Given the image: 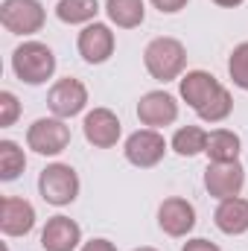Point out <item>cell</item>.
I'll return each instance as SVG.
<instances>
[{
    "mask_svg": "<svg viewBox=\"0 0 248 251\" xmlns=\"http://www.w3.org/2000/svg\"><path fill=\"white\" fill-rule=\"evenodd\" d=\"M47 12L38 0H3L0 3V24L12 35H35L44 29Z\"/></svg>",
    "mask_w": 248,
    "mask_h": 251,
    "instance_id": "277c9868",
    "label": "cell"
},
{
    "mask_svg": "<svg viewBox=\"0 0 248 251\" xmlns=\"http://www.w3.org/2000/svg\"><path fill=\"white\" fill-rule=\"evenodd\" d=\"M12 70L24 85H44L56 73V53L44 41H24L12 53Z\"/></svg>",
    "mask_w": 248,
    "mask_h": 251,
    "instance_id": "7a4b0ae2",
    "label": "cell"
},
{
    "mask_svg": "<svg viewBox=\"0 0 248 251\" xmlns=\"http://www.w3.org/2000/svg\"><path fill=\"white\" fill-rule=\"evenodd\" d=\"M18 117H21V102H18V97H15L12 91H0V126L9 128V126L18 123Z\"/></svg>",
    "mask_w": 248,
    "mask_h": 251,
    "instance_id": "cb8c5ba5",
    "label": "cell"
},
{
    "mask_svg": "<svg viewBox=\"0 0 248 251\" xmlns=\"http://www.w3.org/2000/svg\"><path fill=\"white\" fill-rule=\"evenodd\" d=\"M246 187V167L240 161H222V164H207L204 170V190L213 199H234Z\"/></svg>",
    "mask_w": 248,
    "mask_h": 251,
    "instance_id": "ba28073f",
    "label": "cell"
},
{
    "mask_svg": "<svg viewBox=\"0 0 248 251\" xmlns=\"http://www.w3.org/2000/svg\"><path fill=\"white\" fill-rule=\"evenodd\" d=\"M181 251H222L216 243H210V240H204V237H196V240H187Z\"/></svg>",
    "mask_w": 248,
    "mask_h": 251,
    "instance_id": "484cf974",
    "label": "cell"
},
{
    "mask_svg": "<svg viewBox=\"0 0 248 251\" xmlns=\"http://www.w3.org/2000/svg\"><path fill=\"white\" fill-rule=\"evenodd\" d=\"M99 15V3L97 0H59L56 3V18L62 24L79 26V24H94Z\"/></svg>",
    "mask_w": 248,
    "mask_h": 251,
    "instance_id": "d6986e66",
    "label": "cell"
},
{
    "mask_svg": "<svg viewBox=\"0 0 248 251\" xmlns=\"http://www.w3.org/2000/svg\"><path fill=\"white\" fill-rule=\"evenodd\" d=\"M125 161L137 170H152L164 161L167 155V140L158 128H137L134 134L125 137Z\"/></svg>",
    "mask_w": 248,
    "mask_h": 251,
    "instance_id": "8992f818",
    "label": "cell"
},
{
    "mask_svg": "<svg viewBox=\"0 0 248 251\" xmlns=\"http://www.w3.org/2000/svg\"><path fill=\"white\" fill-rule=\"evenodd\" d=\"M82 131H85V140L97 149H111L117 146L120 134H123V123L120 117L111 111V108H94L85 114L82 120Z\"/></svg>",
    "mask_w": 248,
    "mask_h": 251,
    "instance_id": "30bf717a",
    "label": "cell"
},
{
    "mask_svg": "<svg viewBox=\"0 0 248 251\" xmlns=\"http://www.w3.org/2000/svg\"><path fill=\"white\" fill-rule=\"evenodd\" d=\"M134 251H158V249H152V246H140V249H134Z\"/></svg>",
    "mask_w": 248,
    "mask_h": 251,
    "instance_id": "f1b7e54d",
    "label": "cell"
},
{
    "mask_svg": "<svg viewBox=\"0 0 248 251\" xmlns=\"http://www.w3.org/2000/svg\"><path fill=\"white\" fill-rule=\"evenodd\" d=\"M137 120L146 128H164L178 120V102L170 91H149L137 102Z\"/></svg>",
    "mask_w": 248,
    "mask_h": 251,
    "instance_id": "8fae6325",
    "label": "cell"
},
{
    "mask_svg": "<svg viewBox=\"0 0 248 251\" xmlns=\"http://www.w3.org/2000/svg\"><path fill=\"white\" fill-rule=\"evenodd\" d=\"M228 76L231 82L240 88V91H248V41L237 44L231 50V59H228Z\"/></svg>",
    "mask_w": 248,
    "mask_h": 251,
    "instance_id": "603a6c76",
    "label": "cell"
},
{
    "mask_svg": "<svg viewBox=\"0 0 248 251\" xmlns=\"http://www.w3.org/2000/svg\"><path fill=\"white\" fill-rule=\"evenodd\" d=\"M158 225L167 237H187L196 228V207L181 196H170L158 207Z\"/></svg>",
    "mask_w": 248,
    "mask_h": 251,
    "instance_id": "7c38bea8",
    "label": "cell"
},
{
    "mask_svg": "<svg viewBox=\"0 0 248 251\" xmlns=\"http://www.w3.org/2000/svg\"><path fill=\"white\" fill-rule=\"evenodd\" d=\"M85 105H88V88H85L82 79L64 76V79H59V82L47 91V108L53 111V117L70 120V117L82 114Z\"/></svg>",
    "mask_w": 248,
    "mask_h": 251,
    "instance_id": "52a82bcc",
    "label": "cell"
},
{
    "mask_svg": "<svg viewBox=\"0 0 248 251\" xmlns=\"http://www.w3.org/2000/svg\"><path fill=\"white\" fill-rule=\"evenodd\" d=\"M149 3H152L161 15H175V12H181V9H184L190 0H149Z\"/></svg>",
    "mask_w": 248,
    "mask_h": 251,
    "instance_id": "d4e9b609",
    "label": "cell"
},
{
    "mask_svg": "<svg viewBox=\"0 0 248 251\" xmlns=\"http://www.w3.org/2000/svg\"><path fill=\"white\" fill-rule=\"evenodd\" d=\"M219 91H222V82L213 73H207V70H187L178 79V94H181V100L193 111L204 108Z\"/></svg>",
    "mask_w": 248,
    "mask_h": 251,
    "instance_id": "4fadbf2b",
    "label": "cell"
},
{
    "mask_svg": "<svg viewBox=\"0 0 248 251\" xmlns=\"http://www.w3.org/2000/svg\"><path fill=\"white\" fill-rule=\"evenodd\" d=\"M213 222L222 234L228 237H243L248 231V199L243 196H234V199H222L216 213H213Z\"/></svg>",
    "mask_w": 248,
    "mask_h": 251,
    "instance_id": "2e32d148",
    "label": "cell"
},
{
    "mask_svg": "<svg viewBox=\"0 0 248 251\" xmlns=\"http://www.w3.org/2000/svg\"><path fill=\"white\" fill-rule=\"evenodd\" d=\"M207 149V131L201 126H181L173 134V152L181 158H193Z\"/></svg>",
    "mask_w": 248,
    "mask_h": 251,
    "instance_id": "ffe728a7",
    "label": "cell"
},
{
    "mask_svg": "<svg viewBox=\"0 0 248 251\" xmlns=\"http://www.w3.org/2000/svg\"><path fill=\"white\" fill-rule=\"evenodd\" d=\"M216 6H222V9H237V6H243L246 0H213Z\"/></svg>",
    "mask_w": 248,
    "mask_h": 251,
    "instance_id": "83f0119b",
    "label": "cell"
},
{
    "mask_svg": "<svg viewBox=\"0 0 248 251\" xmlns=\"http://www.w3.org/2000/svg\"><path fill=\"white\" fill-rule=\"evenodd\" d=\"M114 47H117V38H114L111 26L99 24V21L88 24L76 38V50H79L82 62L88 64H105L114 56Z\"/></svg>",
    "mask_w": 248,
    "mask_h": 251,
    "instance_id": "9c48e42d",
    "label": "cell"
},
{
    "mask_svg": "<svg viewBox=\"0 0 248 251\" xmlns=\"http://www.w3.org/2000/svg\"><path fill=\"white\" fill-rule=\"evenodd\" d=\"M79 173L70 167V164H50L41 170L38 176V193L47 204L53 207H64V204H73L76 196H79Z\"/></svg>",
    "mask_w": 248,
    "mask_h": 251,
    "instance_id": "3957f363",
    "label": "cell"
},
{
    "mask_svg": "<svg viewBox=\"0 0 248 251\" xmlns=\"http://www.w3.org/2000/svg\"><path fill=\"white\" fill-rule=\"evenodd\" d=\"M79 251H117V246L111 240H105V237H97V240H88Z\"/></svg>",
    "mask_w": 248,
    "mask_h": 251,
    "instance_id": "4316f807",
    "label": "cell"
},
{
    "mask_svg": "<svg viewBox=\"0 0 248 251\" xmlns=\"http://www.w3.org/2000/svg\"><path fill=\"white\" fill-rule=\"evenodd\" d=\"M26 170V155L15 140H0V181H15Z\"/></svg>",
    "mask_w": 248,
    "mask_h": 251,
    "instance_id": "44dd1931",
    "label": "cell"
},
{
    "mask_svg": "<svg viewBox=\"0 0 248 251\" xmlns=\"http://www.w3.org/2000/svg\"><path fill=\"white\" fill-rule=\"evenodd\" d=\"M231 111H234V97H231V91L222 85V91H219L204 108H198L196 114H198V120H204V123H222V120L231 117Z\"/></svg>",
    "mask_w": 248,
    "mask_h": 251,
    "instance_id": "7402d4cb",
    "label": "cell"
},
{
    "mask_svg": "<svg viewBox=\"0 0 248 251\" xmlns=\"http://www.w3.org/2000/svg\"><path fill=\"white\" fill-rule=\"evenodd\" d=\"M35 228V207L21 196H3L0 201V231L6 237H26Z\"/></svg>",
    "mask_w": 248,
    "mask_h": 251,
    "instance_id": "5bb4252c",
    "label": "cell"
},
{
    "mask_svg": "<svg viewBox=\"0 0 248 251\" xmlns=\"http://www.w3.org/2000/svg\"><path fill=\"white\" fill-rule=\"evenodd\" d=\"M143 64L149 70L152 79L158 82H175L184 76V67H187V47L173 38V35H161V38H152L143 50Z\"/></svg>",
    "mask_w": 248,
    "mask_h": 251,
    "instance_id": "6da1fadb",
    "label": "cell"
},
{
    "mask_svg": "<svg viewBox=\"0 0 248 251\" xmlns=\"http://www.w3.org/2000/svg\"><path fill=\"white\" fill-rule=\"evenodd\" d=\"M26 146L35 155H62L70 146V126L62 117H38L26 128Z\"/></svg>",
    "mask_w": 248,
    "mask_h": 251,
    "instance_id": "5b68a950",
    "label": "cell"
},
{
    "mask_svg": "<svg viewBox=\"0 0 248 251\" xmlns=\"http://www.w3.org/2000/svg\"><path fill=\"white\" fill-rule=\"evenodd\" d=\"M240 134L231 128H216L207 134V149L204 155L210 158V164H222V161H240Z\"/></svg>",
    "mask_w": 248,
    "mask_h": 251,
    "instance_id": "e0dca14e",
    "label": "cell"
},
{
    "mask_svg": "<svg viewBox=\"0 0 248 251\" xmlns=\"http://www.w3.org/2000/svg\"><path fill=\"white\" fill-rule=\"evenodd\" d=\"M82 243V228L70 216H50L41 231V249L44 251H76Z\"/></svg>",
    "mask_w": 248,
    "mask_h": 251,
    "instance_id": "9a60e30c",
    "label": "cell"
},
{
    "mask_svg": "<svg viewBox=\"0 0 248 251\" xmlns=\"http://www.w3.org/2000/svg\"><path fill=\"white\" fill-rule=\"evenodd\" d=\"M105 15L114 26L134 29L146 18V3L143 0H105Z\"/></svg>",
    "mask_w": 248,
    "mask_h": 251,
    "instance_id": "ac0fdd59",
    "label": "cell"
}]
</instances>
